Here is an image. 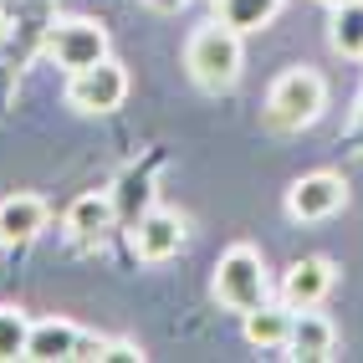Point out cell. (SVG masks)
Returning a JSON list of instances; mask_svg holds the SVG:
<instances>
[{
  "instance_id": "8992f818",
  "label": "cell",
  "mask_w": 363,
  "mask_h": 363,
  "mask_svg": "<svg viewBox=\"0 0 363 363\" xmlns=\"http://www.w3.org/2000/svg\"><path fill=\"white\" fill-rule=\"evenodd\" d=\"M343 205H348V179L333 174V169H312V174L292 179V189H286V215H292L297 225L333 220Z\"/></svg>"
},
{
  "instance_id": "3957f363",
  "label": "cell",
  "mask_w": 363,
  "mask_h": 363,
  "mask_svg": "<svg viewBox=\"0 0 363 363\" xmlns=\"http://www.w3.org/2000/svg\"><path fill=\"white\" fill-rule=\"evenodd\" d=\"M210 292L220 307L230 312H251L261 302H272V272H266V261L256 246H230L220 261H215V281H210Z\"/></svg>"
},
{
  "instance_id": "30bf717a",
  "label": "cell",
  "mask_w": 363,
  "mask_h": 363,
  "mask_svg": "<svg viewBox=\"0 0 363 363\" xmlns=\"http://www.w3.org/2000/svg\"><path fill=\"white\" fill-rule=\"evenodd\" d=\"M333 348H337V328H333V318H323L318 307H302V312H292V337H286V358H302V363H323V358H333Z\"/></svg>"
},
{
  "instance_id": "9a60e30c",
  "label": "cell",
  "mask_w": 363,
  "mask_h": 363,
  "mask_svg": "<svg viewBox=\"0 0 363 363\" xmlns=\"http://www.w3.org/2000/svg\"><path fill=\"white\" fill-rule=\"evenodd\" d=\"M328 41L337 57H363V0H343L328 16Z\"/></svg>"
},
{
  "instance_id": "8fae6325",
  "label": "cell",
  "mask_w": 363,
  "mask_h": 363,
  "mask_svg": "<svg viewBox=\"0 0 363 363\" xmlns=\"http://www.w3.org/2000/svg\"><path fill=\"white\" fill-rule=\"evenodd\" d=\"M46 215H52V205H46L41 195H31V189L6 195V200H0V246H21V240L41 235Z\"/></svg>"
},
{
  "instance_id": "6da1fadb",
  "label": "cell",
  "mask_w": 363,
  "mask_h": 363,
  "mask_svg": "<svg viewBox=\"0 0 363 363\" xmlns=\"http://www.w3.org/2000/svg\"><path fill=\"white\" fill-rule=\"evenodd\" d=\"M240 67H246L240 31L225 26V21L200 26L195 36H189V46H184V72H189V82H195L200 92H210V98H220V92H230V87L240 82Z\"/></svg>"
},
{
  "instance_id": "d6986e66",
  "label": "cell",
  "mask_w": 363,
  "mask_h": 363,
  "mask_svg": "<svg viewBox=\"0 0 363 363\" xmlns=\"http://www.w3.org/2000/svg\"><path fill=\"white\" fill-rule=\"evenodd\" d=\"M149 6H154V11H179L184 0H149Z\"/></svg>"
},
{
  "instance_id": "52a82bcc",
  "label": "cell",
  "mask_w": 363,
  "mask_h": 363,
  "mask_svg": "<svg viewBox=\"0 0 363 363\" xmlns=\"http://www.w3.org/2000/svg\"><path fill=\"white\" fill-rule=\"evenodd\" d=\"M184 235H189V225H184V215L179 210H164V205H149L133 220V230H128V246H133V256L143 261V266H159V261H169V256H179L184 251Z\"/></svg>"
},
{
  "instance_id": "ffe728a7",
  "label": "cell",
  "mask_w": 363,
  "mask_h": 363,
  "mask_svg": "<svg viewBox=\"0 0 363 363\" xmlns=\"http://www.w3.org/2000/svg\"><path fill=\"white\" fill-rule=\"evenodd\" d=\"M358 138H363V108H358Z\"/></svg>"
},
{
  "instance_id": "277c9868",
  "label": "cell",
  "mask_w": 363,
  "mask_h": 363,
  "mask_svg": "<svg viewBox=\"0 0 363 363\" xmlns=\"http://www.w3.org/2000/svg\"><path fill=\"white\" fill-rule=\"evenodd\" d=\"M41 46H46V57H52L62 72H82V67L108 57V31L98 26V21H87V16H62V21L46 26Z\"/></svg>"
},
{
  "instance_id": "4fadbf2b",
  "label": "cell",
  "mask_w": 363,
  "mask_h": 363,
  "mask_svg": "<svg viewBox=\"0 0 363 363\" xmlns=\"http://www.w3.org/2000/svg\"><path fill=\"white\" fill-rule=\"evenodd\" d=\"M77 348H82V328H77V323H67V318L31 323V337H26V358H31V363L77 358Z\"/></svg>"
},
{
  "instance_id": "5bb4252c",
  "label": "cell",
  "mask_w": 363,
  "mask_h": 363,
  "mask_svg": "<svg viewBox=\"0 0 363 363\" xmlns=\"http://www.w3.org/2000/svg\"><path fill=\"white\" fill-rule=\"evenodd\" d=\"M210 6H215V21H225L235 31H261L281 16L286 0H210Z\"/></svg>"
},
{
  "instance_id": "7a4b0ae2",
  "label": "cell",
  "mask_w": 363,
  "mask_h": 363,
  "mask_svg": "<svg viewBox=\"0 0 363 363\" xmlns=\"http://www.w3.org/2000/svg\"><path fill=\"white\" fill-rule=\"evenodd\" d=\"M328 108V82L318 67H286L281 77L266 92V108H261V123L272 133H302L323 118Z\"/></svg>"
},
{
  "instance_id": "7c38bea8",
  "label": "cell",
  "mask_w": 363,
  "mask_h": 363,
  "mask_svg": "<svg viewBox=\"0 0 363 363\" xmlns=\"http://www.w3.org/2000/svg\"><path fill=\"white\" fill-rule=\"evenodd\" d=\"M240 333H246V343L272 353V348H286V337H292V307L286 302H261L251 312H240Z\"/></svg>"
},
{
  "instance_id": "e0dca14e",
  "label": "cell",
  "mask_w": 363,
  "mask_h": 363,
  "mask_svg": "<svg viewBox=\"0 0 363 363\" xmlns=\"http://www.w3.org/2000/svg\"><path fill=\"white\" fill-rule=\"evenodd\" d=\"M26 337H31V318L21 307H0V363L26 358Z\"/></svg>"
},
{
  "instance_id": "5b68a950",
  "label": "cell",
  "mask_w": 363,
  "mask_h": 363,
  "mask_svg": "<svg viewBox=\"0 0 363 363\" xmlns=\"http://www.w3.org/2000/svg\"><path fill=\"white\" fill-rule=\"evenodd\" d=\"M128 98V72L118 67L113 57L103 62H92L82 72H67V103L87 113V118H98V113H118Z\"/></svg>"
},
{
  "instance_id": "ac0fdd59",
  "label": "cell",
  "mask_w": 363,
  "mask_h": 363,
  "mask_svg": "<svg viewBox=\"0 0 363 363\" xmlns=\"http://www.w3.org/2000/svg\"><path fill=\"white\" fill-rule=\"evenodd\" d=\"M103 358H143V348L128 337H103Z\"/></svg>"
},
{
  "instance_id": "2e32d148",
  "label": "cell",
  "mask_w": 363,
  "mask_h": 363,
  "mask_svg": "<svg viewBox=\"0 0 363 363\" xmlns=\"http://www.w3.org/2000/svg\"><path fill=\"white\" fill-rule=\"evenodd\" d=\"M113 200H118V220L133 225L138 215L154 205V179H149V169H128V174L113 184Z\"/></svg>"
},
{
  "instance_id": "ba28073f",
  "label": "cell",
  "mask_w": 363,
  "mask_h": 363,
  "mask_svg": "<svg viewBox=\"0 0 363 363\" xmlns=\"http://www.w3.org/2000/svg\"><path fill=\"white\" fill-rule=\"evenodd\" d=\"M118 225L123 220H118L113 189H87V195H77L62 215V230H67V240H77V246H103Z\"/></svg>"
},
{
  "instance_id": "9c48e42d",
  "label": "cell",
  "mask_w": 363,
  "mask_h": 363,
  "mask_svg": "<svg viewBox=\"0 0 363 363\" xmlns=\"http://www.w3.org/2000/svg\"><path fill=\"white\" fill-rule=\"evenodd\" d=\"M337 281V266L328 256H297L292 266L281 272V302L302 312V307H323V297L333 292Z\"/></svg>"
},
{
  "instance_id": "44dd1931",
  "label": "cell",
  "mask_w": 363,
  "mask_h": 363,
  "mask_svg": "<svg viewBox=\"0 0 363 363\" xmlns=\"http://www.w3.org/2000/svg\"><path fill=\"white\" fill-rule=\"evenodd\" d=\"M323 6H328V11H333V6H343V0H323Z\"/></svg>"
}]
</instances>
